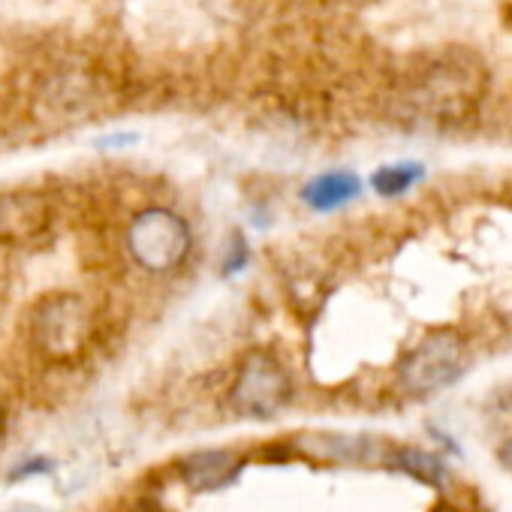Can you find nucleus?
<instances>
[{
    "instance_id": "f257e3e1",
    "label": "nucleus",
    "mask_w": 512,
    "mask_h": 512,
    "mask_svg": "<svg viewBox=\"0 0 512 512\" xmlns=\"http://www.w3.org/2000/svg\"><path fill=\"white\" fill-rule=\"evenodd\" d=\"M91 341H94V311L79 293L58 290L34 305L31 344L46 362L70 365L85 356Z\"/></svg>"
},
{
    "instance_id": "f03ea898",
    "label": "nucleus",
    "mask_w": 512,
    "mask_h": 512,
    "mask_svg": "<svg viewBox=\"0 0 512 512\" xmlns=\"http://www.w3.org/2000/svg\"><path fill=\"white\" fill-rule=\"evenodd\" d=\"M124 247L130 260L148 275H172L193 253V229L184 214L151 205L130 217L124 229Z\"/></svg>"
},
{
    "instance_id": "7ed1b4c3",
    "label": "nucleus",
    "mask_w": 512,
    "mask_h": 512,
    "mask_svg": "<svg viewBox=\"0 0 512 512\" xmlns=\"http://www.w3.org/2000/svg\"><path fill=\"white\" fill-rule=\"evenodd\" d=\"M293 392V374L287 371L281 356L266 347H253L241 356L235 368L229 386V407L244 419L269 422L290 407Z\"/></svg>"
},
{
    "instance_id": "20e7f679",
    "label": "nucleus",
    "mask_w": 512,
    "mask_h": 512,
    "mask_svg": "<svg viewBox=\"0 0 512 512\" xmlns=\"http://www.w3.org/2000/svg\"><path fill=\"white\" fill-rule=\"evenodd\" d=\"M467 350L455 335H431L419 341L398 365V380L410 395H437L461 380Z\"/></svg>"
},
{
    "instance_id": "39448f33",
    "label": "nucleus",
    "mask_w": 512,
    "mask_h": 512,
    "mask_svg": "<svg viewBox=\"0 0 512 512\" xmlns=\"http://www.w3.org/2000/svg\"><path fill=\"white\" fill-rule=\"evenodd\" d=\"M175 473H178L181 485H187L196 494L223 491V488L235 485L238 476L244 473V455H238L235 449H226V446L193 449L175 461Z\"/></svg>"
},
{
    "instance_id": "423d86ee",
    "label": "nucleus",
    "mask_w": 512,
    "mask_h": 512,
    "mask_svg": "<svg viewBox=\"0 0 512 512\" xmlns=\"http://www.w3.org/2000/svg\"><path fill=\"white\" fill-rule=\"evenodd\" d=\"M52 226V205L34 190L0 193V241L28 244Z\"/></svg>"
},
{
    "instance_id": "0eeeda50",
    "label": "nucleus",
    "mask_w": 512,
    "mask_h": 512,
    "mask_svg": "<svg viewBox=\"0 0 512 512\" xmlns=\"http://www.w3.org/2000/svg\"><path fill=\"white\" fill-rule=\"evenodd\" d=\"M299 196L311 211L329 214V211H338L362 196V178L350 169H329V172L308 178L302 184Z\"/></svg>"
},
{
    "instance_id": "6e6552de",
    "label": "nucleus",
    "mask_w": 512,
    "mask_h": 512,
    "mask_svg": "<svg viewBox=\"0 0 512 512\" xmlns=\"http://www.w3.org/2000/svg\"><path fill=\"white\" fill-rule=\"evenodd\" d=\"M422 178H425L422 163H413V160L386 163L371 175V190L383 199H395V196H404L407 190H413Z\"/></svg>"
},
{
    "instance_id": "1a4fd4ad",
    "label": "nucleus",
    "mask_w": 512,
    "mask_h": 512,
    "mask_svg": "<svg viewBox=\"0 0 512 512\" xmlns=\"http://www.w3.org/2000/svg\"><path fill=\"white\" fill-rule=\"evenodd\" d=\"M392 461H395V467H398V470L410 473V476H413V479H419V482H431V485H434V482H440V479H443V461H440L437 455L425 452V449L401 446V449H395Z\"/></svg>"
},
{
    "instance_id": "9d476101",
    "label": "nucleus",
    "mask_w": 512,
    "mask_h": 512,
    "mask_svg": "<svg viewBox=\"0 0 512 512\" xmlns=\"http://www.w3.org/2000/svg\"><path fill=\"white\" fill-rule=\"evenodd\" d=\"M247 266H250V244H247L244 232H232L226 247H223V256H220V275L223 278H235Z\"/></svg>"
},
{
    "instance_id": "9b49d317",
    "label": "nucleus",
    "mask_w": 512,
    "mask_h": 512,
    "mask_svg": "<svg viewBox=\"0 0 512 512\" xmlns=\"http://www.w3.org/2000/svg\"><path fill=\"white\" fill-rule=\"evenodd\" d=\"M49 470H52V461H49V458H40V455H34V458H22V461L10 470V482L34 479V476L49 473Z\"/></svg>"
},
{
    "instance_id": "f8f14e48",
    "label": "nucleus",
    "mask_w": 512,
    "mask_h": 512,
    "mask_svg": "<svg viewBox=\"0 0 512 512\" xmlns=\"http://www.w3.org/2000/svg\"><path fill=\"white\" fill-rule=\"evenodd\" d=\"M497 461L512 473V437H506V440H503V446L497 449Z\"/></svg>"
},
{
    "instance_id": "ddd939ff",
    "label": "nucleus",
    "mask_w": 512,
    "mask_h": 512,
    "mask_svg": "<svg viewBox=\"0 0 512 512\" xmlns=\"http://www.w3.org/2000/svg\"><path fill=\"white\" fill-rule=\"evenodd\" d=\"M4 428H7V413H4V404H0V434H4Z\"/></svg>"
},
{
    "instance_id": "4468645a",
    "label": "nucleus",
    "mask_w": 512,
    "mask_h": 512,
    "mask_svg": "<svg viewBox=\"0 0 512 512\" xmlns=\"http://www.w3.org/2000/svg\"><path fill=\"white\" fill-rule=\"evenodd\" d=\"M437 512H455V509H452V506H440Z\"/></svg>"
}]
</instances>
